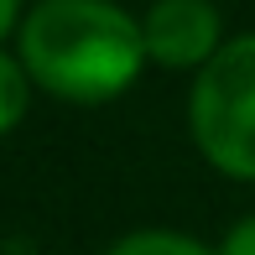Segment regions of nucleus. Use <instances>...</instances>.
<instances>
[{"instance_id": "obj_2", "label": "nucleus", "mask_w": 255, "mask_h": 255, "mask_svg": "<svg viewBox=\"0 0 255 255\" xmlns=\"http://www.w3.org/2000/svg\"><path fill=\"white\" fill-rule=\"evenodd\" d=\"M198 151L229 177L255 182V37L219 47L188 99Z\"/></svg>"}, {"instance_id": "obj_1", "label": "nucleus", "mask_w": 255, "mask_h": 255, "mask_svg": "<svg viewBox=\"0 0 255 255\" xmlns=\"http://www.w3.org/2000/svg\"><path fill=\"white\" fill-rule=\"evenodd\" d=\"M21 63L57 99L104 104L135 84L146 37L115 0H37L21 21Z\"/></svg>"}, {"instance_id": "obj_3", "label": "nucleus", "mask_w": 255, "mask_h": 255, "mask_svg": "<svg viewBox=\"0 0 255 255\" xmlns=\"http://www.w3.org/2000/svg\"><path fill=\"white\" fill-rule=\"evenodd\" d=\"M141 37L161 68H203L219 52V10L208 0H156L141 16Z\"/></svg>"}, {"instance_id": "obj_6", "label": "nucleus", "mask_w": 255, "mask_h": 255, "mask_svg": "<svg viewBox=\"0 0 255 255\" xmlns=\"http://www.w3.org/2000/svg\"><path fill=\"white\" fill-rule=\"evenodd\" d=\"M219 255H255V214L240 219V224L224 235V250H219Z\"/></svg>"}, {"instance_id": "obj_7", "label": "nucleus", "mask_w": 255, "mask_h": 255, "mask_svg": "<svg viewBox=\"0 0 255 255\" xmlns=\"http://www.w3.org/2000/svg\"><path fill=\"white\" fill-rule=\"evenodd\" d=\"M21 0H0V37H5V31H21Z\"/></svg>"}, {"instance_id": "obj_5", "label": "nucleus", "mask_w": 255, "mask_h": 255, "mask_svg": "<svg viewBox=\"0 0 255 255\" xmlns=\"http://www.w3.org/2000/svg\"><path fill=\"white\" fill-rule=\"evenodd\" d=\"M110 255H214V250H203L188 235H172V229H141V235H125Z\"/></svg>"}, {"instance_id": "obj_4", "label": "nucleus", "mask_w": 255, "mask_h": 255, "mask_svg": "<svg viewBox=\"0 0 255 255\" xmlns=\"http://www.w3.org/2000/svg\"><path fill=\"white\" fill-rule=\"evenodd\" d=\"M31 84H37V78L26 73V63L0 52V135L21 125V115H26V104H31Z\"/></svg>"}]
</instances>
